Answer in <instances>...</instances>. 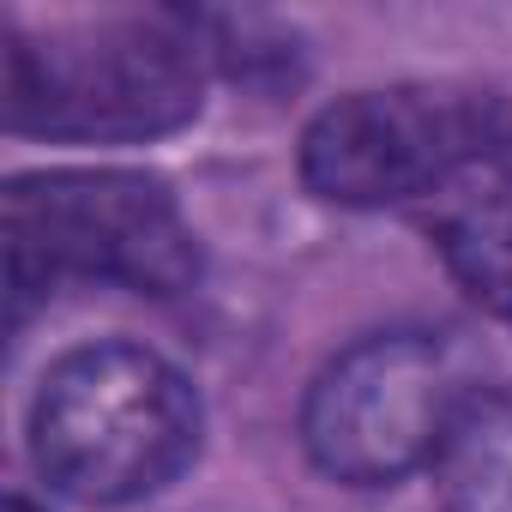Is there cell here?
I'll list each match as a JSON object with an SVG mask.
<instances>
[{"instance_id": "cell-4", "label": "cell", "mask_w": 512, "mask_h": 512, "mask_svg": "<svg viewBox=\"0 0 512 512\" xmlns=\"http://www.w3.org/2000/svg\"><path fill=\"white\" fill-rule=\"evenodd\" d=\"M476 163H512V85L350 91L302 133L308 193L356 211L434 199Z\"/></svg>"}, {"instance_id": "cell-1", "label": "cell", "mask_w": 512, "mask_h": 512, "mask_svg": "<svg viewBox=\"0 0 512 512\" xmlns=\"http://www.w3.org/2000/svg\"><path fill=\"white\" fill-rule=\"evenodd\" d=\"M211 49L187 13H133L7 37V127L73 145H133L187 127Z\"/></svg>"}, {"instance_id": "cell-7", "label": "cell", "mask_w": 512, "mask_h": 512, "mask_svg": "<svg viewBox=\"0 0 512 512\" xmlns=\"http://www.w3.org/2000/svg\"><path fill=\"white\" fill-rule=\"evenodd\" d=\"M446 512H512V380L464 386L434 446Z\"/></svg>"}, {"instance_id": "cell-8", "label": "cell", "mask_w": 512, "mask_h": 512, "mask_svg": "<svg viewBox=\"0 0 512 512\" xmlns=\"http://www.w3.org/2000/svg\"><path fill=\"white\" fill-rule=\"evenodd\" d=\"M7 512H37V506H31L25 494H7Z\"/></svg>"}, {"instance_id": "cell-5", "label": "cell", "mask_w": 512, "mask_h": 512, "mask_svg": "<svg viewBox=\"0 0 512 512\" xmlns=\"http://www.w3.org/2000/svg\"><path fill=\"white\" fill-rule=\"evenodd\" d=\"M458 404L452 356L428 332H374L338 350L302 398L308 458L350 488H386L434 464Z\"/></svg>"}, {"instance_id": "cell-3", "label": "cell", "mask_w": 512, "mask_h": 512, "mask_svg": "<svg viewBox=\"0 0 512 512\" xmlns=\"http://www.w3.org/2000/svg\"><path fill=\"white\" fill-rule=\"evenodd\" d=\"M91 278L139 296H181L199 278V235L181 199L139 169H43L7 187L13 326L55 284Z\"/></svg>"}, {"instance_id": "cell-6", "label": "cell", "mask_w": 512, "mask_h": 512, "mask_svg": "<svg viewBox=\"0 0 512 512\" xmlns=\"http://www.w3.org/2000/svg\"><path fill=\"white\" fill-rule=\"evenodd\" d=\"M428 235L458 290L512 320V163H476L434 193Z\"/></svg>"}, {"instance_id": "cell-2", "label": "cell", "mask_w": 512, "mask_h": 512, "mask_svg": "<svg viewBox=\"0 0 512 512\" xmlns=\"http://www.w3.org/2000/svg\"><path fill=\"white\" fill-rule=\"evenodd\" d=\"M199 392L145 344L67 350L31 404L37 476L79 506H133L169 488L199 452Z\"/></svg>"}]
</instances>
